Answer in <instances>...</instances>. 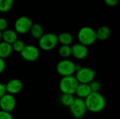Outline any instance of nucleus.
<instances>
[{
	"instance_id": "nucleus-6",
	"label": "nucleus",
	"mask_w": 120,
	"mask_h": 119,
	"mask_svg": "<svg viewBox=\"0 0 120 119\" xmlns=\"http://www.w3.org/2000/svg\"><path fill=\"white\" fill-rule=\"evenodd\" d=\"M56 71L62 76L74 75L76 72L75 64L68 58L63 59L57 64Z\"/></svg>"
},
{
	"instance_id": "nucleus-18",
	"label": "nucleus",
	"mask_w": 120,
	"mask_h": 119,
	"mask_svg": "<svg viewBox=\"0 0 120 119\" xmlns=\"http://www.w3.org/2000/svg\"><path fill=\"white\" fill-rule=\"evenodd\" d=\"M58 41L62 45H70L73 41V37L69 32H63L58 36Z\"/></svg>"
},
{
	"instance_id": "nucleus-21",
	"label": "nucleus",
	"mask_w": 120,
	"mask_h": 119,
	"mask_svg": "<svg viewBox=\"0 0 120 119\" xmlns=\"http://www.w3.org/2000/svg\"><path fill=\"white\" fill-rule=\"evenodd\" d=\"M58 53L63 59L68 58L71 55V46L69 45H62L58 50Z\"/></svg>"
},
{
	"instance_id": "nucleus-3",
	"label": "nucleus",
	"mask_w": 120,
	"mask_h": 119,
	"mask_svg": "<svg viewBox=\"0 0 120 119\" xmlns=\"http://www.w3.org/2000/svg\"><path fill=\"white\" fill-rule=\"evenodd\" d=\"M77 38L79 43L84 46H91L95 43L96 39V31L90 27H83L78 32Z\"/></svg>"
},
{
	"instance_id": "nucleus-1",
	"label": "nucleus",
	"mask_w": 120,
	"mask_h": 119,
	"mask_svg": "<svg viewBox=\"0 0 120 119\" xmlns=\"http://www.w3.org/2000/svg\"><path fill=\"white\" fill-rule=\"evenodd\" d=\"M87 111L92 113H99L103 112L106 106L105 97L99 92H91L88 97L84 99Z\"/></svg>"
},
{
	"instance_id": "nucleus-15",
	"label": "nucleus",
	"mask_w": 120,
	"mask_h": 119,
	"mask_svg": "<svg viewBox=\"0 0 120 119\" xmlns=\"http://www.w3.org/2000/svg\"><path fill=\"white\" fill-rule=\"evenodd\" d=\"M111 34L110 29L107 26H101L96 31V39L99 41L107 40Z\"/></svg>"
},
{
	"instance_id": "nucleus-20",
	"label": "nucleus",
	"mask_w": 120,
	"mask_h": 119,
	"mask_svg": "<svg viewBox=\"0 0 120 119\" xmlns=\"http://www.w3.org/2000/svg\"><path fill=\"white\" fill-rule=\"evenodd\" d=\"M14 0H0V12L6 13L13 7Z\"/></svg>"
},
{
	"instance_id": "nucleus-2",
	"label": "nucleus",
	"mask_w": 120,
	"mask_h": 119,
	"mask_svg": "<svg viewBox=\"0 0 120 119\" xmlns=\"http://www.w3.org/2000/svg\"><path fill=\"white\" fill-rule=\"evenodd\" d=\"M78 84L79 82L74 75L63 76L59 82V88L62 93L74 95Z\"/></svg>"
},
{
	"instance_id": "nucleus-22",
	"label": "nucleus",
	"mask_w": 120,
	"mask_h": 119,
	"mask_svg": "<svg viewBox=\"0 0 120 119\" xmlns=\"http://www.w3.org/2000/svg\"><path fill=\"white\" fill-rule=\"evenodd\" d=\"M11 46H12L13 51H15L16 53H20L22 50V49L24 48V47L25 46V43L22 40L18 39L16 41H15L11 44Z\"/></svg>"
},
{
	"instance_id": "nucleus-11",
	"label": "nucleus",
	"mask_w": 120,
	"mask_h": 119,
	"mask_svg": "<svg viewBox=\"0 0 120 119\" xmlns=\"http://www.w3.org/2000/svg\"><path fill=\"white\" fill-rule=\"evenodd\" d=\"M88 48L80 43L74 44L71 47V55L78 60H83L88 55Z\"/></svg>"
},
{
	"instance_id": "nucleus-9",
	"label": "nucleus",
	"mask_w": 120,
	"mask_h": 119,
	"mask_svg": "<svg viewBox=\"0 0 120 119\" xmlns=\"http://www.w3.org/2000/svg\"><path fill=\"white\" fill-rule=\"evenodd\" d=\"M32 23L33 22L30 18L27 16H20L15 22V31L18 34H26L30 31Z\"/></svg>"
},
{
	"instance_id": "nucleus-26",
	"label": "nucleus",
	"mask_w": 120,
	"mask_h": 119,
	"mask_svg": "<svg viewBox=\"0 0 120 119\" xmlns=\"http://www.w3.org/2000/svg\"><path fill=\"white\" fill-rule=\"evenodd\" d=\"M105 3L109 6H116L120 0H104Z\"/></svg>"
},
{
	"instance_id": "nucleus-10",
	"label": "nucleus",
	"mask_w": 120,
	"mask_h": 119,
	"mask_svg": "<svg viewBox=\"0 0 120 119\" xmlns=\"http://www.w3.org/2000/svg\"><path fill=\"white\" fill-rule=\"evenodd\" d=\"M16 106V100L13 95L6 93L0 98V109L8 112H12Z\"/></svg>"
},
{
	"instance_id": "nucleus-27",
	"label": "nucleus",
	"mask_w": 120,
	"mask_h": 119,
	"mask_svg": "<svg viewBox=\"0 0 120 119\" xmlns=\"http://www.w3.org/2000/svg\"><path fill=\"white\" fill-rule=\"evenodd\" d=\"M6 68V62L4 59L0 58V74L4 72V69Z\"/></svg>"
},
{
	"instance_id": "nucleus-4",
	"label": "nucleus",
	"mask_w": 120,
	"mask_h": 119,
	"mask_svg": "<svg viewBox=\"0 0 120 119\" xmlns=\"http://www.w3.org/2000/svg\"><path fill=\"white\" fill-rule=\"evenodd\" d=\"M69 109L72 117L76 119L83 118L87 112L84 99L79 97L75 98L72 104L69 107Z\"/></svg>"
},
{
	"instance_id": "nucleus-7",
	"label": "nucleus",
	"mask_w": 120,
	"mask_h": 119,
	"mask_svg": "<svg viewBox=\"0 0 120 119\" xmlns=\"http://www.w3.org/2000/svg\"><path fill=\"white\" fill-rule=\"evenodd\" d=\"M96 76V72L89 67H81L76 72L75 78L79 83H89Z\"/></svg>"
},
{
	"instance_id": "nucleus-17",
	"label": "nucleus",
	"mask_w": 120,
	"mask_h": 119,
	"mask_svg": "<svg viewBox=\"0 0 120 119\" xmlns=\"http://www.w3.org/2000/svg\"><path fill=\"white\" fill-rule=\"evenodd\" d=\"M29 32H30L32 36L37 39H39L44 34L42 26L38 23H32Z\"/></svg>"
},
{
	"instance_id": "nucleus-13",
	"label": "nucleus",
	"mask_w": 120,
	"mask_h": 119,
	"mask_svg": "<svg viewBox=\"0 0 120 119\" xmlns=\"http://www.w3.org/2000/svg\"><path fill=\"white\" fill-rule=\"evenodd\" d=\"M91 93V90L90 88L89 83H79L76 88L75 94L77 95V97L85 99L86 97L89 95Z\"/></svg>"
},
{
	"instance_id": "nucleus-25",
	"label": "nucleus",
	"mask_w": 120,
	"mask_h": 119,
	"mask_svg": "<svg viewBox=\"0 0 120 119\" xmlns=\"http://www.w3.org/2000/svg\"><path fill=\"white\" fill-rule=\"evenodd\" d=\"M8 27V21L4 18H0V32H3Z\"/></svg>"
},
{
	"instance_id": "nucleus-12",
	"label": "nucleus",
	"mask_w": 120,
	"mask_h": 119,
	"mask_svg": "<svg viewBox=\"0 0 120 119\" xmlns=\"http://www.w3.org/2000/svg\"><path fill=\"white\" fill-rule=\"evenodd\" d=\"M22 81L18 79H11L5 84L6 93L13 95L19 93L22 90Z\"/></svg>"
},
{
	"instance_id": "nucleus-14",
	"label": "nucleus",
	"mask_w": 120,
	"mask_h": 119,
	"mask_svg": "<svg viewBox=\"0 0 120 119\" xmlns=\"http://www.w3.org/2000/svg\"><path fill=\"white\" fill-rule=\"evenodd\" d=\"M18 39V33L15 30L6 29L1 32V40L10 44H12Z\"/></svg>"
},
{
	"instance_id": "nucleus-19",
	"label": "nucleus",
	"mask_w": 120,
	"mask_h": 119,
	"mask_svg": "<svg viewBox=\"0 0 120 119\" xmlns=\"http://www.w3.org/2000/svg\"><path fill=\"white\" fill-rule=\"evenodd\" d=\"M75 98V97H74V95L62 93L60 97V102L63 106L69 107L72 104Z\"/></svg>"
},
{
	"instance_id": "nucleus-23",
	"label": "nucleus",
	"mask_w": 120,
	"mask_h": 119,
	"mask_svg": "<svg viewBox=\"0 0 120 119\" xmlns=\"http://www.w3.org/2000/svg\"><path fill=\"white\" fill-rule=\"evenodd\" d=\"M91 92H99L101 88V84L99 81H95L94 79L89 83Z\"/></svg>"
},
{
	"instance_id": "nucleus-16",
	"label": "nucleus",
	"mask_w": 120,
	"mask_h": 119,
	"mask_svg": "<svg viewBox=\"0 0 120 119\" xmlns=\"http://www.w3.org/2000/svg\"><path fill=\"white\" fill-rule=\"evenodd\" d=\"M13 53L11 44L6 43L4 41H0V58L6 59L8 58Z\"/></svg>"
},
{
	"instance_id": "nucleus-28",
	"label": "nucleus",
	"mask_w": 120,
	"mask_h": 119,
	"mask_svg": "<svg viewBox=\"0 0 120 119\" xmlns=\"http://www.w3.org/2000/svg\"><path fill=\"white\" fill-rule=\"evenodd\" d=\"M6 93V90L5 84L0 82V98H1Z\"/></svg>"
},
{
	"instance_id": "nucleus-8",
	"label": "nucleus",
	"mask_w": 120,
	"mask_h": 119,
	"mask_svg": "<svg viewBox=\"0 0 120 119\" xmlns=\"http://www.w3.org/2000/svg\"><path fill=\"white\" fill-rule=\"evenodd\" d=\"M20 54L23 60L28 62L36 61L40 55L39 50L33 45H25Z\"/></svg>"
},
{
	"instance_id": "nucleus-29",
	"label": "nucleus",
	"mask_w": 120,
	"mask_h": 119,
	"mask_svg": "<svg viewBox=\"0 0 120 119\" xmlns=\"http://www.w3.org/2000/svg\"><path fill=\"white\" fill-rule=\"evenodd\" d=\"M1 41V32H0V41Z\"/></svg>"
},
{
	"instance_id": "nucleus-5",
	"label": "nucleus",
	"mask_w": 120,
	"mask_h": 119,
	"mask_svg": "<svg viewBox=\"0 0 120 119\" xmlns=\"http://www.w3.org/2000/svg\"><path fill=\"white\" fill-rule=\"evenodd\" d=\"M58 36L53 33L44 34L39 39V46L40 48L48 51L53 49L58 45Z\"/></svg>"
},
{
	"instance_id": "nucleus-24",
	"label": "nucleus",
	"mask_w": 120,
	"mask_h": 119,
	"mask_svg": "<svg viewBox=\"0 0 120 119\" xmlns=\"http://www.w3.org/2000/svg\"><path fill=\"white\" fill-rule=\"evenodd\" d=\"M0 119H13L11 112L0 109Z\"/></svg>"
}]
</instances>
